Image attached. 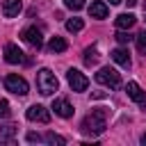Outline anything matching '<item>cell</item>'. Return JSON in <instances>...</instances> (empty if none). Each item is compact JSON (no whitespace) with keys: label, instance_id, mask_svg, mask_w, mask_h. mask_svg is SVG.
Here are the masks:
<instances>
[{"label":"cell","instance_id":"277c9868","mask_svg":"<svg viewBox=\"0 0 146 146\" xmlns=\"http://www.w3.org/2000/svg\"><path fill=\"white\" fill-rule=\"evenodd\" d=\"M5 87H7V91H11V94H16V96H25V94L30 91L25 78H21L18 73H9V75L5 78Z\"/></svg>","mask_w":146,"mask_h":146},{"label":"cell","instance_id":"9c48e42d","mask_svg":"<svg viewBox=\"0 0 146 146\" xmlns=\"http://www.w3.org/2000/svg\"><path fill=\"white\" fill-rule=\"evenodd\" d=\"M52 110H55V114L62 116V119H71V116H73V105H71L66 98H55V100H52Z\"/></svg>","mask_w":146,"mask_h":146},{"label":"cell","instance_id":"ffe728a7","mask_svg":"<svg viewBox=\"0 0 146 146\" xmlns=\"http://www.w3.org/2000/svg\"><path fill=\"white\" fill-rule=\"evenodd\" d=\"M116 41H119L121 46H125V43L132 41V34H130L128 30H119V32H116Z\"/></svg>","mask_w":146,"mask_h":146},{"label":"cell","instance_id":"9a60e30c","mask_svg":"<svg viewBox=\"0 0 146 146\" xmlns=\"http://www.w3.org/2000/svg\"><path fill=\"white\" fill-rule=\"evenodd\" d=\"M68 48V43H66V39H62V36H52L50 41H48V50L50 52H64Z\"/></svg>","mask_w":146,"mask_h":146},{"label":"cell","instance_id":"6da1fadb","mask_svg":"<svg viewBox=\"0 0 146 146\" xmlns=\"http://www.w3.org/2000/svg\"><path fill=\"white\" fill-rule=\"evenodd\" d=\"M107 128V110L98 107V110H91V114H87L82 119V132L87 135H100L105 132Z\"/></svg>","mask_w":146,"mask_h":146},{"label":"cell","instance_id":"8fae6325","mask_svg":"<svg viewBox=\"0 0 146 146\" xmlns=\"http://www.w3.org/2000/svg\"><path fill=\"white\" fill-rule=\"evenodd\" d=\"M107 14H110V9H107V5L103 2V0H94L91 2V7H89V16L91 18H107Z\"/></svg>","mask_w":146,"mask_h":146},{"label":"cell","instance_id":"7a4b0ae2","mask_svg":"<svg viewBox=\"0 0 146 146\" xmlns=\"http://www.w3.org/2000/svg\"><path fill=\"white\" fill-rule=\"evenodd\" d=\"M57 87H59V82H57V78H55V73H52L50 68H41V71L36 73V89H39L43 96L55 94Z\"/></svg>","mask_w":146,"mask_h":146},{"label":"cell","instance_id":"7c38bea8","mask_svg":"<svg viewBox=\"0 0 146 146\" xmlns=\"http://www.w3.org/2000/svg\"><path fill=\"white\" fill-rule=\"evenodd\" d=\"M110 57L119 64V66H123V68H130V55H128V50L125 48H114L112 52H110Z\"/></svg>","mask_w":146,"mask_h":146},{"label":"cell","instance_id":"44dd1931","mask_svg":"<svg viewBox=\"0 0 146 146\" xmlns=\"http://www.w3.org/2000/svg\"><path fill=\"white\" fill-rule=\"evenodd\" d=\"M137 48H139V52H144V55H146V30L137 34Z\"/></svg>","mask_w":146,"mask_h":146},{"label":"cell","instance_id":"3957f363","mask_svg":"<svg viewBox=\"0 0 146 146\" xmlns=\"http://www.w3.org/2000/svg\"><path fill=\"white\" fill-rule=\"evenodd\" d=\"M96 82H100V84H105V87H110V89H116V87L121 84V75H119L114 68L103 66V68H98V73H96Z\"/></svg>","mask_w":146,"mask_h":146},{"label":"cell","instance_id":"2e32d148","mask_svg":"<svg viewBox=\"0 0 146 146\" xmlns=\"http://www.w3.org/2000/svg\"><path fill=\"white\" fill-rule=\"evenodd\" d=\"M82 27H84V21L82 18H68L66 21V30L68 32H80Z\"/></svg>","mask_w":146,"mask_h":146},{"label":"cell","instance_id":"8992f818","mask_svg":"<svg viewBox=\"0 0 146 146\" xmlns=\"http://www.w3.org/2000/svg\"><path fill=\"white\" fill-rule=\"evenodd\" d=\"M25 116H27V121H36V123H48L50 121V112L43 105H32L25 112Z\"/></svg>","mask_w":146,"mask_h":146},{"label":"cell","instance_id":"4316f807","mask_svg":"<svg viewBox=\"0 0 146 146\" xmlns=\"http://www.w3.org/2000/svg\"><path fill=\"white\" fill-rule=\"evenodd\" d=\"M141 144H144V146H146V132H144V135H141Z\"/></svg>","mask_w":146,"mask_h":146},{"label":"cell","instance_id":"5bb4252c","mask_svg":"<svg viewBox=\"0 0 146 146\" xmlns=\"http://www.w3.org/2000/svg\"><path fill=\"white\" fill-rule=\"evenodd\" d=\"M135 21H137V18H135L132 14H119V16L114 18V25H116L119 30H130V27L135 25Z\"/></svg>","mask_w":146,"mask_h":146},{"label":"cell","instance_id":"d6986e66","mask_svg":"<svg viewBox=\"0 0 146 146\" xmlns=\"http://www.w3.org/2000/svg\"><path fill=\"white\" fill-rule=\"evenodd\" d=\"M14 135H16V125H5V128H0V141H9Z\"/></svg>","mask_w":146,"mask_h":146},{"label":"cell","instance_id":"e0dca14e","mask_svg":"<svg viewBox=\"0 0 146 146\" xmlns=\"http://www.w3.org/2000/svg\"><path fill=\"white\" fill-rule=\"evenodd\" d=\"M96 62H98V50L96 48H87L84 50V64L87 66H94Z\"/></svg>","mask_w":146,"mask_h":146},{"label":"cell","instance_id":"603a6c76","mask_svg":"<svg viewBox=\"0 0 146 146\" xmlns=\"http://www.w3.org/2000/svg\"><path fill=\"white\" fill-rule=\"evenodd\" d=\"M11 112H9V103L7 100H0V119H7Z\"/></svg>","mask_w":146,"mask_h":146},{"label":"cell","instance_id":"7402d4cb","mask_svg":"<svg viewBox=\"0 0 146 146\" xmlns=\"http://www.w3.org/2000/svg\"><path fill=\"white\" fill-rule=\"evenodd\" d=\"M64 5H66L68 9H73V11H78V9L84 7V0H64Z\"/></svg>","mask_w":146,"mask_h":146},{"label":"cell","instance_id":"ba28073f","mask_svg":"<svg viewBox=\"0 0 146 146\" xmlns=\"http://www.w3.org/2000/svg\"><path fill=\"white\" fill-rule=\"evenodd\" d=\"M5 62H9V64H23V62H25L23 50H21L16 43H7V46H5Z\"/></svg>","mask_w":146,"mask_h":146},{"label":"cell","instance_id":"30bf717a","mask_svg":"<svg viewBox=\"0 0 146 146\" xmlns=\"http://www.w3.org/2000/svg\"><path fill=\"white\" fill-rule=\"evenodd\" d=\"M125 91H128V96H130L137 105H146V91H144L137 82H128V84H125Z\"/></svg>","mask_w":146,"mask_h":146},{"label":"cell","instance_id":"d4e9b609","mask_svg":"<svg viewBox=\"0 0 146 146\" xmlns=\"http://www.w3.org/2000/svg\"><path fill=\"white\" fill-rule=\"evenodd\" d=\"M125 2H128V5H130V7H132V5H137V2H139V0H125Z\"/></svg>","mask_w":146,"mask_h":146},{"label":"cell","instance_id":"ac0fdd59","mask_svg":"<svg viewBox=\"0 0 146 146\" xmlns=\"http://www.w3.org/2000/svg\"><path fill=\"white\" fill-rule=\"evenodd\" d=\"M43 141H48V144H52V146H55V144H57V146H64V144H66V139L59 137V135H55V132H46V135H43Z\"/></svg>","mask_w":146,"mask_h":146},{"label":"cell","instance_id":"484cf974","mask_svg":"<svg viewBox=\"0 0 146 146\" xmlns=\"http://www.w3.org/2000/svg\"><path fill=\"white\" fill-rule=\"evenodd\" d=\"M123 0H110V5H121Z\"/></svg>","mask_w":146,"mask_h":146},{"label":"cell","instance_id":"52a82bcc","mask_svg":"<svg viewBox=\"0 0 146 146\" xmlns=\"http://www.w3.org/2000/svg\"><path fill=\"white\" fill-rule=\"evenodd\" d=\"M21 36H23V41H27L30 46H34V48H41V43H43V36H41V30L39 27H25L23 32H21Z\"/></svg>","mask_w":146,"mask_h":146},{"label":"cell","instance_id":"cb8c5ba5","mask_svg":"<svg viewBox=\"0 0 146 146\" xmlns=\"http://www.w3.org/2000/svg\"><path fill=\"white\" fill-rule=\"evenodd\" d=\"M27 141H32V144H34V141H43V137L36 135V132H27Z\"/></svg>","mask_w":146,"mask_h":146},{"label":"cell","instance_id":"5b68a950","mask_svg":"<svg viewBox=\"0 0 146 146\" xmlns=\"http://www.w3.org/2000/svg\"><path fill=\"white\" fill-rule=\"evenodd\" d=\"M66 80H68V87L73 91H87V87H89V78L84 73H80L78 68H68L66 71Z\"/></svg>","mask_w":146,"mask_h":146},{"label":"cell","instance_id":"4fadbf2b","mask_svg":"<svg viewBox=\"0 0 146 146\" xmlns=\"http://www.w3.org/2000/svg\"><path fill=\"white\" fill-rule=\"evenodd\" d=\"M21 9H23V2H21V0H5V2H2V14H5L7 18L18 16Z\"/></svg>","mask_w":146,"mask_h":146}]
</instances>
